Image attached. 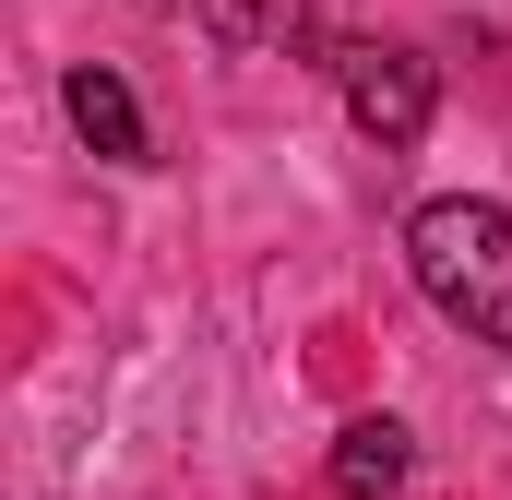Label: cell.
<instances>
[{
	"instance_id": "3",
	"label": "cell",
	"mask_w": 512,
	"mask_h": 500,
	"mask_svg": "<svg viewBox=\"0 0 512 500\" xmlns=\"http://www.w3.org/2000/svg\"><path fill=\"white\" fill-rule=\"evenodd\" d=\"M60 108H72V131L108 155V167H155V131H143V96H131L108 60H72L60 72Z\"/></svg>"
},
{
	"instance_id": "4",
	"label": "cell",
	"mask_w": 512,
	"mask_h": 500,
	"mask_svg": "<svg viewBox=\"0 0 512 500\" xmlns=\"http://www.w3.org/2000/svg\"><path fill=\"white\" fill-rule=\"evenodd\" d=\"M405 465H417V453H405L393 417H358V429L334 441V489H346V500H393V489H405Z\"/></svg>"
},
{
	"instance_id": "5",
	"label": "cell",
	"mask_w": 512,
	"mask_h": 500,
	"mask_svg": "<svg viewBox=\"0 0 512 500\" xmlns=\"http://www.w3.org/2000/svg\"><path fill=\"white\" fill-rule=\"evenodd\" d=\"M203 24H215L227 48H286V36H310L298 0H203Z\"/></svg>"
},
{
	"instance_id": "6",
	"label": "cell",
	"mask_w": 512,
	"mask_h": 500,
	"mask_svg": "<svg viewBox=\"0 0 512 500\" xmlns=\"http://www.w3.org/2000/svg\"><path fill=\"white\" fill-rule=\"evenodd\" d=\"M143 12H179V0H143Z\"/></svg>"
},
{
	"instance_id": "1",
	"label": "cell",
	"mask_w": 512,
	"mask_h": 500,
	"mask_svg": "<svg viewBox=\"0 0 512 500\" xmlns=\"http://www.w3.org/2000/svg\"><path fill=\"white\" fill-rule=\"evenodd\" d=\"M405 274H417V298H429L453 334L512 346V215L501 203H477V191L417 203V215H405Z\"/></svg>"
},
{
	"instance_id": "2",
	"label": "cell",
	"mask_w": 512,
	"mask_h": 500,
	"mask_svg": "<svg viewBox=\"0 0 512 500\" xmlns=\"http://www.w3.org/2000/svg\"><path fill=\"white\" fill-rule=\"evenodd\" d=\"M334 84H346V120L370 131L382 155H405V143L429 131V108H441V72H429L417 48H393V36H346V48H334Z\"/></svg>"
}]
</instances>
